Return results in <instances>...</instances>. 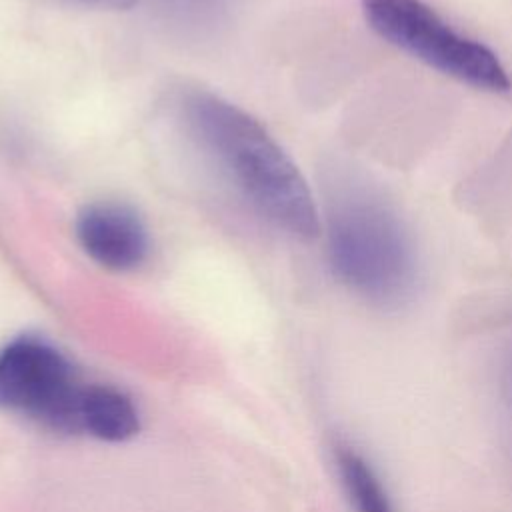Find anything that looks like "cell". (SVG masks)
Here are the masks:
<instances>
[{
    "instance_id": "obj_4",
    "label": "cell",
    "mask_w": 512,
    "mask_h": 512,
    "mask_svg": "<svg viewBox=\"0 0 512 512\" xmlns=\"http://www.w3.org/2000/svg\"><path fill=\"white\" fill-rule=\"evenodd\" d=\"M86 388L70 360L44 338L18 336L0 350V410L80 434Z\"/></svg>"
},
{
    "instance_id": "obj_1",
    "label": "cell",
    "mask_w": 512,
    "mask_h": 512,
    "mask_svg": "<svg viewBox=\"0 0 512 512\" xmlns=\"http://www.w3.org/2000/svg\"><path fill=\"white\" fill-rule=\"evenodd\" d=\"M182 112L192 138L258 216L300 240L320 234L302 172L252 114L208 90L188 92Z\"/></svg>"
},
{
    "instance_id": "obj_2",
    "label": "cell",
    "mask_w": 512,
    "mask_h": 512,
    "mask_svg": "<svg viewBox=\"0 0 512 512\" xmlns=\"http://www.w3.org/2000/svg\"><path fill=\"white\" fill-rule=\"evenodd\" d=\"M334 274L370 302L392 306L416 284V254L398 216L370 198L340 202L328 218Z\"/></svg>"
},
{
    "instance_id": "obj_7",
    "label": "cell",
    "mask_w": 512,
    "mask_h": 512,
    "mask_svg": "<svg viewBox=\"0 0 512 512\" xmlns=\"http://www.w3.org/2000/svg\"><path fill=\"white\" fill-rule=\"evenodd\" d=\"M336 466L354 512H394L380 478L358 452L340 448Z\"/></svg>"
},
{
    "instance_id": "obj_6",
    "label": "cell",
    "mask_w": 512,
    "mask_h": 512,
    "mask_svg": "<svg viewBox=\"0 0 512 512\" xmlns=\"http://www.w3.org/2000/svg\"><path fill=\"white\" fill-rule=\"evenodd\" d=\"M138 430V410L122 390L106 384H88L80 412V434L106 442H124L136 436Z\"/></svg>"
},
{
    "instance_id": "obj_3",
    "label": "cell",
    "mask_w": 512,
    "mask_h": 512,
    "mask_svg": "<svg viewBox=\"0 0 512 512\" xmlns=\"http://www.w3.org/2000/svg\"><path fill=\"white\" fill-rule=\"evenodd\" d=\"M362 10L380 38L438 72L480 90H510V76L496 52L454 30L422 0H362Z\"/></svg>"
},
{
    "instance_id": "obj_8",
    "label": "cell",
    "mask_w": 512,
    "mask_h": 512,
    "mask_svg": "<svg viewBox=\"0 0 512 512\" xmlns=\"http://www.w3.org/2000/svg\"><path fill=\"white\" fill-rule=\"evenodd\" d=\"M84 6H94V8H104V10H128L142 0H74Z\"/></svg>"
},
{
    "instance_id": "obj_5",
    "label": "cell",
    "mask_w": 512,
    "mask_h": 512,
    "mask_svg": "<svg viewBox=\"0 0 512 512\" xmlns=\"http://www.w3.org/2000/svg\"><path fill=\"white\" fill-rule=\"evenodd\" d=\"M74 234L84 254L112 272H130L150 256L148 226L124 202L98 200L82 206Z\"/></svg>"
}]
</instances>
